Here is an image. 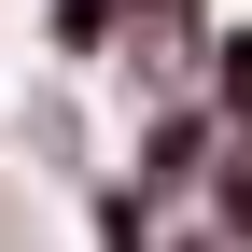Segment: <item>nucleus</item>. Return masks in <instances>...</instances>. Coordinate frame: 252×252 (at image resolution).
<instances>
[{
    "instance_id": "39448f33",
    "label": "nucleus",
    "mask_w": 252,
    "mask_h": 252,
    "mask_svg": "<svg viewBox=\"0 0 252 252\" xmlns=\"http://www.w3.org/2000/svg\"><path fill=\"white\" fill-rule=\"evenodd\" d=\"M196 224H224L238 252H252V140L224 126V168H210V196H196Z\"/></svg>"
},
{
    "instance_id": "f03ea898",
    "label": "nucleus",
    "mask_w": 252,
    "mask_h": 252,
    "mask_svg": "<svg viewBox=\"0 0 252 252\" xmlns=\"http://www.w3.org/2000/svg\"><path fill=\"white\" fill-rule=\"evenodd\" d=\"M126 28H140V0H42V56H56V70L126 56Z\"/></svg>"
},
{
    "instance_id": "20e7f679",
    "label": "nucleus",
    "mask_w": 252,
    "mask_h": 252,
    "mask_svg": "<svg viewBox=\"0 0 252 252\" xmlns=\"http://www.w3.org/2000/svg\"><path fill=\"white\" fill-rule=\"evenodd\" d=\"M196 98L252 140V28H210V70H196Z\"/></svg>"
},
{
    "instance_id": "423d86ee",
    "label": "nucleus",
    "mask_w": 252,
    "mask_h": 252,
    "mask_svg": "<svg viewBox=\"0 0 252 252\" xmlns=\"http://www.w3.org/2000/svg\"><path fill=\"white\" fill-rule=\"evenodd\" d=\"M168 252H238V238H224V224H168Z\"/></svg>"
},
{
    "instance_id": "7ed1b4c3",
    "label": "nucleus",
    "mask_w": 252,
    "mask_h": 252,
    "mask_svg": "<svg viewBox=\"0 0 252 252\" xmlns=\"http://www.w3.org/2000/svg\"><path fill=\"white\" fill-rule=\"evenodd\" d=\"M84 238H98V252H168V224H154V196H140V182H84Z\"/></svg>"
},
{
    "instance_id": "f257e3e1",
    "label": "nucleus",
    "mask_w": 252,
    "mask_h": 252,
    "mask_svg": "<svg viewBox=\"0 0 252 252\" xmlns=\"http://www.w3.org/2000/svg\"><path fill=\"white\" fill-rule=\"evenodd\" d=\"M210 168H224V112H210V98H154L140 154H126V182H140L154 210H196V196H210Z\"/></svg>"
}]
</instances>
